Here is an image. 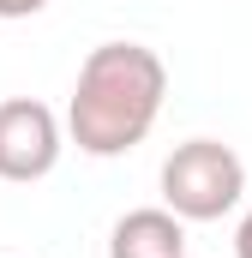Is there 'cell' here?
I'll list each match as a JSON object with an SVG mask.
<instances>
[{
  "label": "cell",
  "mask_w": 252,
  "mask_h": 258,
  "mask_svg": "<svg viewBox=\"0 0 252 258\" xmlns=\"http://www.w3.org/2000/svg\"><path fill=\"white\" fill-rule=\"evenodd\" d=\"M234 258H252V210L240 216V228H234Z\"/></svg>",
  "instance_id": "8992f818"
},
{
  "label": "cell",
  "mask_w": 252,
  "mask_h": 258,
  "mask_svg": "<svg viewBox=\"0 0 252 258\" xmlns=\"http://www.w3.org/2000/svg\"><path fill=\"white\" fill-rule=\"evenodd\" d=\"M48 0H0V18H36Z\"/></svg>",
  "instance_id": "5b68a950"
},
{
  "label": "cell",
  "mask_w": 252,
  "mask_h": 258,
  "mask_svg": "<svg viewBox=\"0 0 252 258\" xmlns=\"http://www.w3.org/2000/svg\"><path fill=\"white\" fill-rule=\"evenodd\" d=\"M162 96H168V66L156 48L96 42L78 66L72 102H66V132L84 156H126L132 144L150 138Z\"/></svg>",
  "instance_id": "6da1fadb"
},
{
  "label": "cell",
  "mask_w": 252,
  "mask_h": 258,
  "mask_svg": "<svg viewBox=\"0 0 252 258\" xmlns=\"http://www.w3.org/2000/svg\"><path fill=\"white\" fill-rule=\"evenodd\" d=\"M60 162V120L48 102L36 96H6L0 102V180L30 186L42 174H54Z\"/></svg>",
  "instance_id": "3957f363"
},
{
  "label": "cell",
  "mask_w": 252,
  "mask_h": 258,
  "mask_svg": "<svg viewBox=\"0 0 252 258\" xmlns=\"http://www.w3.org/2000/svg\"><path fill=\"white\" fill-rule=\"evenodd\" d=\"M108 258H186V222L168 204L126 210L108 234Z\"/></svg>",
  "instance_id": "277c9868"
},
{
  "label": "cell",
  "mask_w": 252,
  "mask_h": 258,
  "mask_svg": "<svg viewBox=\"0 0 252 258\" xmlns=\"http://www.w3.org/2000/svg\"><path fill=\"white\" fill-rule=\"evenodd\" d=\"M246 192V162L222 138H186L162 162V204L180 222H216Z\"/></svg>",
  "instance_id": "7a4b0ae2"
}]
</instances>
